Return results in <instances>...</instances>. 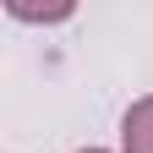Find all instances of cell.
Listing matches in <instances>:
<instances>
[{
    "instance_id": "cell-1",
    "label": "cell",
    "mask_w": 153,
    "mask_h": 153,
    "mask_svg": "<svg viewBox=\"0 0 153 153\" xmlns=\"http://www.w3.org/2000/svg\"><path fill=\"white\" fill-rule=\"evenodd\" d=\"M120 153H153V93L126 104V115H120Z\"/></svg>"
},
{
    "instance_id": "cell-2",
    "label": "cell",
    "mask_w": 153,
    "mask_h": 153,
    "mask_svg": "<svg viewBox=\"0 0 153 153\" xmlns=\"http://www.w3.org/2000/svg\"><path fill=\"white\" fill-rule=\"evenodd\" d=\"M6 16H16V22H71L76 16V6L66 0V6H27V0H6Z\"/></svg>"
},
{
    "instance_id": "cell-3",
    "label": "cell",
    "mask_w": 153,
    "mask_h": 153,
    "mask_svg": "<svg viewBox=\"0 0 153 153\" xmlns=\"http://www.w3.org/2000/svg\"><path fill=\"white\" fill-rule=\"evenodd\" d=\"M76 153H109V148H76Z\"/></svg>"
}]
</instances>
